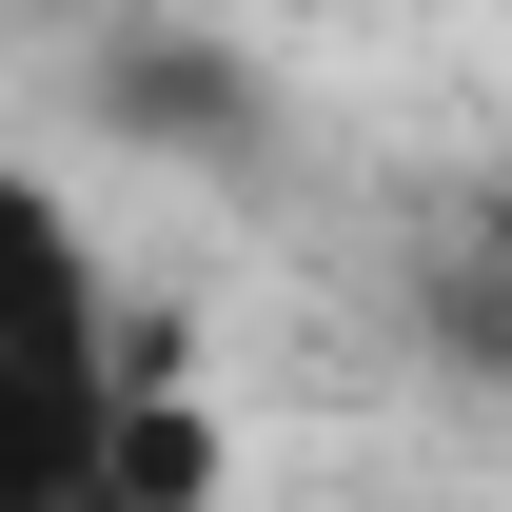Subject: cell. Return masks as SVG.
Wrapping results in <instances>:
<instances>
[{
    "instance_id": "1",
    "label": "cell",
    "mask_w": 512,
    "mask_h": 512,
    "mask_svg": "<svg viewBox=\"0 0 512 512\" xmlns=\"http://www.w3.org/2000/svg\"><path fill=\"white\" fill-rule=\"evenodd\" d=\"M158 473H178V434L138 394L119 276L40 158H0V512H138Z\"/></svg>"
}]
</instances>
